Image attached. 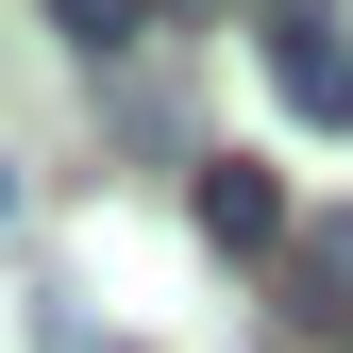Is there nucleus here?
<instances>
[{
    "label": "nucleus",
    "instance_id": "f257e3e1",
    "mask_svg": "<svg viewBox=\"0 0 353 353\" xmlns=\"http://www.w3.org/2000/svg\"><path fill=\"white\" fill-rule=\"evenodd\" d=\"M270 101L303 118V135H353V51L320 0H270Z\"/></svg>",
    "mask_w": 353,
    "mask_h": 353
},
{
    "label": "nucleus",
    "instance_id": "20e7f679",
    "mask_svg": "<svg viewBox=\"0 0 353 353\" xmlns=\"http://www.w3.org/2000/svg\"><path fill=\"white\" fill-rule=\"evenodd\" d=\"M51 17L84 34V68H118V51H135V34H152V0H51Z\"/></svg>",
    "mask_w": 353,
    "mask_h": 353
},
{
    "label": "nucleus",
    "instance_id": "f03ea898",
    "mask_svg": "<svg viewBox=\"0 0 353 353\" xmlns=\"http://www.w3.org/2000/svg\"><path fill=\"white\" fill-rule=\"evenodd\" d=\"M185 219H202L219 252H303V236H286V185H270V168H236V152L185 185Z\"/></svg>",
    "mask_w": 353,
    "mask_h": 353
},
{
    "label": "nucleus",
    "instance_id": "39448f33",
    "mask_svg": "<svg viewBox=\"0 0 353 353\" xmlns=\"http://www.w3.org/2000/svg\"><path fill=\"white\" fill-rule=\"evenodd\" d=\"M0 219H17V168H0Z\"/></svg>",
    "mask_w": 353,
    "mask_h": 353
},
{
    "label": "nucleus",
    "instance_id": "7ed1b4c3",
    "mask_svg": "<svg viewBox=\"0 0 353 353\" xmlns=\"http://www.w3.org/2000/svg\"><path fill=\"white\" fill-rule=\"evenodd\" d=\"M286 320H303V336H336V320H353V202H336V219H303V252H286Z\"/></svg>",
    "mask_w": 353,
    "mask_h": 353
}]
</instances>
